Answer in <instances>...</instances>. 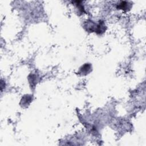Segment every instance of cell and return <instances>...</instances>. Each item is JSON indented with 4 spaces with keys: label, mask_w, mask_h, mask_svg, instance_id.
<instances>
[{
    "label": "cell",
    "mask_w": 146,
    "mask_h": 146,
    "mask_svg": "<svg viewBox=\"0 0 146 146\" xmlns=\"http://www.w3.org/2000/svg\"><path fill=\"white\" fill-rule=\"evenodd\" d=\"M97 23L94 22L92 21L88 20L84 22V27L86 31H88L89 33L95 32L96 27Z\"/></svg>",
    "instance_id": "obj_1"
},
{
    "label": "cell",
    "mask_w": 146,
    "mask_h": 146,
    "mask_svg": "<svg viewBox=\"0 0 146 146\" xmlns=\"http://www.w3.org/2000/svg\"><path fill=\"white\" fill-rule=\"evenodd\" d=\"M92 70V66L90 63H85L80 68L78 71V74L81 75H86L91 72Z\"/></svg>",
    "instance_id": "obj_2"
},
{
    "label": "cell",
    "mask_w": 146,
    "mask_h": 146,
    "mask_svg": "<svg viewBox=\"0 0 146 146\" xmlns=\"http://www.w3.org/2000/svg\"><path fill=\"white\" fill-rule=\"evenodd\" d=\"M33 100V96L30 95H24L20 102V105L23 107H27Z\"/></svg>",
    "instance_id": "obj_3"
},
{
    "label": "cell",
    "mask_w": 146,
    "mask_h": 146,
    "mask_svg": "<svg viewBox=\"0 0 146 146\" xmlns=\"http://www.w3.org/2000/svg\"><path fill=\"white\" fill-rule=\"evenodd\" d=\"M106 29V27L104 25V22L102 21H99L98 23H97L96 25V27L95 32L98 34H102L105 32Z\"/></svg>",
    "instance_id": "obj_4"
},
{
    "label": "cell",
    "mask_w": 146,
    "mask_h": 146,
    "mask_svg": "<svg viewBox=\"0 0 146 146\" xmlns=\"http://www.w3.org/2000/svg\"><path fill=\"white\" fill-rule=\"evenodd\" d=\"M131 4L127 1H121L118 5H117L116 8L117 9H121L123 10L127 11L131 8Z\"/></svg>",
    "instance_id": "obj_5"
},
{
    "label": "cell",
    "mask_w": 146,
    "mask_h": 146,
    "mask_svg": "<svg viewBox=\"0 0 146 146\" xmlns=\"http://www.w3.org/2000/svg\"><path fill=\"white\" fill-rule=\"evenodd\" d=\"M29 80L31 87H34L37 83V76L34 74H30L29 76Z\"/></svg>",
    "instance_id": "obj_6"
}]
</instances>
